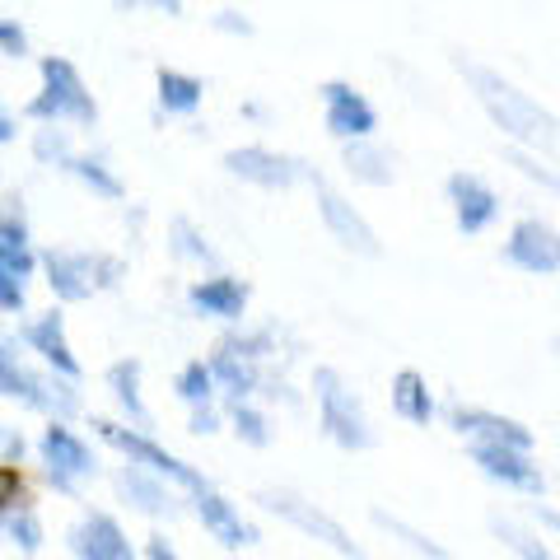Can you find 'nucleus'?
I'll return each instance as SVG.
<instances>
[{"label": "nucleus", "mask_w": 560, "mask_h": 560, "mask_svg": "<svg viewBox=\"0 0 560 560\" xmlns=\"http://www.w3.org/2000/svg\"><path fill=\"white\" fill-rule=\"evenodd\" d=\"M458 75L467 80V90L477 94V103L486 108V117L514 140V150H528V154H551L556 150V113L541 108L533 94H523L514 80H504L500 70H490L471 57H453Z\"/></svg>", "instance_id": "1"}, {"label": "nucleus", "mask_w": 560, "mask_h": 560, "mask_svg": "<svg viewBox=\"0 0 560 560\" xmlns=\"http://www.w3.org/2000/svg\"><path fill=\"white\" fill-rule=\"evenodd\" d=\"M0 397L5 401H20V407L51 416V420H70L84 411V397H80V383H66L57 374H43L20 355V341L0 331Z\"/></svg>", "instance_id": "2"}, {"label": "nucleus", "mask_w": 560, "mask_h": 560, "mask_svg": "<svg viewBox=\"0 0 560 560\" xmlns=\"http://www.w3.org/2000/svg\"><path fill=\"white\" fill-rule=\"evenodd\" d=\"M43 90L24 103V117L38 127H94L98 103L70 57H43Z\"/></svg>", "instance_id": "3"}, {"label": "nucleus", "mask_w": 560, "mask_h": 560, "mask_svg": "<svg viewBox=\"0 0 560 560\" xmlns=\"http://www.w3.org/2000/svg\"><path fill=\"white\" fill-rule=\"evenodd\" d=\"M38 271L47 276L57 304H84L98 290H117L127 267L113 253H80V248H47L38 253Z\"/></svg>", "instance_id": "4"}, {"label": "nucleus", "mask_w": 560, "mask_h": 560, "mask_svg": "<svg viewBox=\"0 0 560 560\" xmlns=\"http://www.w3.org/2000/svg\"><path fill=\"white\" fill-rule=\"evenodd\" d=\"M313 401H318V425L337 448L346 453H364L374 448V430L370 416H364L360 397L350 393V383L331 370V364H318L313 370Z\"/></svg>", "instance_id": "5"}, {"label": "nucleus", "mask_w": 560, "mask_h": 560, "mask_svg": "<svg viewBox=\"0 0 560 560\" xmlns=\"http://www.w3.org/2000/svg\"><path fill=\"white\" fill-rule=\"evenodd\" d=\"M94 430H98V440L108 444V448H117L131 467H145L150 477L178 486V490H187V495H201V490L210 486L201 467H191V463L178 458V453H168L160 440H154V434H140L131 425H117V420H94Z\"/></svg>", "instance_id": "6"}, {"label": "nucleus", "mask_w": 560, "mask_h": 560, "mask_svg": "<svg viewBox=\"0 0 560 560\" xmlns=\"http://www.w3.org/2000/svg\"><path fill=\"white\" fill-rule=\"evenodd\" d=\"M38 458L47 467L51 490H57V495H70V500H80V486L90 477H98V453L84 444L80 434L66 425V420H51V425L43 430Z\"/></svg>", "instance_id": "7"}, {"label": "nucleus", "mask_w": 560, "mask_h": 560, "mask_svg": "<svg viewBox=\"0 0 560 560\" xmlns=\"http://www.w3.org/2000/svg\"><path fill=\"white\" fill-rule=\"evenodd\" d=\"M304 183L313 187V201H318V220H323V230L341 243L346 253H355V257H383V243L374 234V224L360 215L355 206H350L337 187H331L318 168H308L304 173Z\"/></svg>", "instance_id": "8"}, {"label": "nucleus", "mask_w": 560, "mask_h": 560, "mask_svg": "<svg viewBox=\"0 0 560 560\" xmlns=\"http://www.w3.org/2000/svg\"><path fill=\"white\" fill-rule=\"evenodd\" d=\"M257 504H261V510H267V514H276L280 523H290V528H300L304 537L323 541V547H331L337 556H346V560H360V556H364V551L355 547V537H350L337 518L323 514L318 504H308V500H300V495H290V490H261Z\"/></svg>", "instance_id": "9"}, {"label": "nucleus", "mask_w": 560, "mask_h": 560, "mask_svg": "<svg viewBox=\"0 0 560 560\" xmlns=\"http://www.w3.org/2000/svg\"><path fill=\"white\" fill-rule=\"evenodd\" d=\"M220 164H224L230 178H243V183L267 187V191H290L294 183H304V173H308L304 160L280 154L271 145H234V150H224Z\"/></svg>", "instance_id": "10"}, {"label": "nucleus", "mask_w": 560, "mask_h": 560, "mask_svg": "<svg viewBox=\"0 0 560 560\" xmlns=\"http://www.w3.org/2000/svg\"><path fill=\"white\" fill-rule=\"evenodd\" d=\"M318 98H323V127H327V136H337L341 145H350V140H370L378 131L374 103L364 98L350 80L318 84Z\"/></svg>", "instance_id": "11"}, {"label": "nucleus", "mask_w": 560, "mask_h": 560, "mask_svg": "<svg viewBox=\"0 0 560 560\" xmlns=\"http://www.w3.org/2000/svg\"><path fill=\"white\" fill-rule=\"evenodd\" d=\"M444 420L453 434H463L467 444H504V448H523L533 453V430L514 416H500V411H486V407H467V401H448Z\"/></svg>", "instance_id": "12"}, {"label": "nucleus", "mask_w": 560, "mask_h": 560, "mask_svg": "<svg viewBox=\"0 0 560 560\" xmlns=\"http://www.w3.org/2000/svg\"><path fill=\"white\" fill-rule=\"evenodd\" d=\"M467 458L481 467L486 481H495L504 490H518V495H547V471L533 463V453L523 448H504V444H467Z\"/></svg>", "instance_id": "13"}, {"label": "nucleus", "mask_w": 560, "mask_h": 560, "mask_svg": "<svg viewBox=\"0 0 560 560\" xmlns=\"http://www.w3.org/2000/svg\"><path fill=\"white\" fill-rule=\"evenodd\" d=\"M20 346H28L33 355H43L47 374H57L66 383H80L84 378V364L75 360V350H70V337H66V318L61 308H47V313H33V318L20 327Z\"/></svg>", "instance_id": "14"}, {"label": "nucleus", "mask_w": 560, "mask_h": 560, "mask_svg": "<svg viewBox=\"0 0 560 560\" xmlns=\"http://www.w3.org/2000/svg\"><path fill=\"white\" fill-rule=\"evenodd\" d=\"M66 547L75 560H140L127 528L108 510H84L66 533Z\"/></svg>", "instance_id": "15"}, {"label": "nucleus", "mask_w": 560, "mask_h": 560, "mask_svg": "<svg viewBox=\"0 0 560 560\" xmlns=\"http://www.w3.org/2000/svg\"><path fill=\"white\" fill-rule=\"evenodd\" d=\"M248 300H253V285L238 280L230 271H210L206 280H191L187 290V313L191 318H210V323H243L248 313Z\"/></svg>", "instance_id": "16"}, {"label": "nucleus", "mask_w": 560, "mask_h": 560, "mask_svg": "<svg viewBox=\"0 0 560 560\" xmlns=\"http://www.w3.org/2000/svg\"><path fill=\"white\" fill-rule=\"evenodd\" d=\"M444 197L453 206V224H458V234H467V238L486 234L490 224L500 220V191L486 178H477V173H453L444 183Z\"/></svg>", "instance_id": "17"}, {"label": "nucleus", "mask_w": 560, "mask_h": 560, "mask_svg": "<svg viewBox=\"0 0 560 560\" xmlns=\"http://www.w3.org/2000/svg\"><path fill=\"white\" fill-rule=\"evenodd\" d=\"M510 267H518V271H528V276H556L560 271V238H556V230L547 220H537V215H528V220H518L514 230H510V238H504V253H500Z\"/></svg>", "instance_id": "18"}, {"label": "nucleus", "mask_w": 560, "mask_h": 560, "mask_svg": "<svg viewBox=\"0 0 560 560\" xmlns=\"http://www.w3.org/2000/svg\"><path fill=\"white\" fill-rule=\"evenodd\" d=\"M191 504H197V518H201V528L220 541L224 551H243V547H257L261 533H257V523H248L238 514V504H230L220 495L215 486H206L201 495H191Z\"/></svg>", "instance_id": "19"}, {"label": "nucleus", "mask_w": 560, "mask_h": 560, "mask_svg": "<svg viewBox=\"0 0 560 560\" xmlns=\"http://www.w3.org/2000/svg\"><path fill=\"white\" fill-rule=\"evenodd\" d=\"M117 495L127 500L136 514H150V518H173L178 514V495L168 490V481L150 477L145 467H131V463L117 471Z\"/></svg>", "instance_id": "20"}, {"label": "nucleus", "mask_w": 560, "mask_h": 560, "mask_svg": "<svg viewBox=\"0 0 560 560\" xmlns=\"http://www.w3.org/2000/svg\"><path fill=\"white\" fill-rule=\"evenodd\" d=\"M38 271L33 243H5L0 238V313L28 308V276Z\"/></svg>", "instance_id": "21"}, {"label": "nucleus", "mask_w": 560, "mask_h": 560, "mask_svg": "<svg viewBox=\"0 0 560 560\" xmlns=\"http://www.w3.org/2000/svg\"><path fill=\"white\" fill-rule=\"evenodd\" d=\"M206 370H210V378H215V393L230 397V407L234 401H253V393H261V364L243 360L224 346H215V355L206 360Z\"/></svg>", "instance_id": "22"}, {"label": "nucleus", "mask_w": 560, "mask_h": 560, "mask_svg": "<svg viewBox=\"0 0 560 560\" xmlns=\"http://www.w3.org/2000/svg\"><path fill=\"white\" fill-rule=\"evenodd\" d=\"M140 374H145V364H140V360H117L113 370H108V393L117 401V411L127 416V425L140 430V434H150L154 430V416L145 407V397H140Z\"/></svg>", "instance_id": "23"}, {"label": "nucleus", "mask_w": 560, "mask_h": 560, "mask_svg": "<svg viewBox=\"0 0 560 560\" xmlns=\"http://www.w3.org/2000/svg\"><path fill=\"white\" fill-rule=\"evenodd\" d=\"M341 164L355 183L364 187H393L397 183V154L388 145H378V140H350L341 150Z\"/></svg>", "instance_id": "24"}, {"label": "nucleus", "mask_w": 560, "mask_h": 560, "mask_svg": "<svg viewBox=\"0 0 560 560\" xmlns=\"http://www.w3.org/2000/svg\"><path fill=\"white\" fill-rule=\"evenodd\" d=\"M154 94H160V113L164 117H197L206 103V80L187 75V70L160 66L154 70Z\"/></svg>", "instance_id": "25"}, {"label": "nucleus", "mask_w": 560, "mask_h": 560, "mask_svg": "<svg viewBox=\"0 0 560 560\" xmlns=\"http://www.w3.org/2000/svg\"><path fill=\"white\" fill-rule=\"evenodd\" d=\"M393 411L407 420V425H430L434 420V393L420 370H397L393 374Z\"/></svg>", "instance_id": "26"}, {"label": "nucleus", "mask_w": 560, "mask_h": 560, "mask_svg": "<svg viewBox=\"0 0 560 560\" xmlns=\"http://www.w3.org/2000/svg\"><path fill=\"white\" fill-rule=\"evenodd\" d=\"M66 173H70V178H80L98 201H121V197H127V183H121L117 173L108 168V160H103V154H70Z\"/></svg>", "instance_id": "27"}, {"label": "nucleus", "mask_w": 560, "mask_h": 560, "mask_svg": "<svg viewBox=\"0 0 560 560\" xmlns=\"http://www.w3.org/2000/svg\"><path fill=\"white\" fill-rule=\"evenodd\" d=\"M168 253L178 257V261H197V267L220 271V253L210 248V238H206L187 215H173V220H168Z\"/></svg>", "instance_id": "28"}, {"label": "nucleus", "mask_w": 560, "mask_h": 560, "mask_svg": "<svg viewBox=\"0 0 560 560\" xmlns=\"http://www.w3.org/2000/svg\"><path fill=\"white\" fill-rule=\"evenodd\" d=\"M173 393H178L191 411L197 407H215V378H210L206 360H187L178 374H173Z\"/></svg>", "instance_id": "29"}, {"label": "nucleus", "mask_w": 560, "mask_h": 560, "mask_svg": "<svg viewBox=\"0 0 560 560\" xmlns=\"http://www.w3.org/2000/svg\"><path fill=\"white\" fill-rule=\"evenodd\" d=\"M5 541L14 551H20L24 560L28 556H38L43 551V541H47V533H43V518H38V510H14V514H5Z\"/></svg>", "instance_id": "30"}, {"label": "nucleus", "mask_w": 560, "mask_h": 560, "mask_svg": "<svg viewBox=\"0 0 560 560\" xmlns=\"http://www.w3.org/2000/svg\"><path fill=\"white\" fill-rule=\"evenodd\" d=\"M276 337H280L276 327H257V331H224L220 346H224V350H234V355H243V360L261 364V360L280 355V350H276Z\"/></svg>", "instance_id": "31"}, {"label": "nucleus", "mask_w": 560, "mask_h": 560, "mask_svg": "<svg viewBox=\"0 0 560 560\" xmlns=\"http://www.w3.org/2000/svg\"><path fill=\"white\" fill-rule=\"evenodd\" d=\"M230 420H234V434L248 448H267L271 444V420H267V411H257L253 401H234Z\"/></svg>", "instance_id": "32"}, {"label": "nucleus", "mask_w": 560, "mask_h": 560, "mask_svg": "<svg viewBox=\"0 0 560 560\" xmlns=\"http://www.w3.org/2000/svg\"><path fill=\"white\" fill-rule=\"evenodd\" d=\"M490 533H495V537H500L504 547H510L518 560H556L547 541L533 537V533H523L518 523H510V518H495V523H490Z\"/></svg>", "instance_id": "33"}, {"label": "nucleus", "mask_w": 560, "mask_h": 560, "mask_svg": "<svg viewBox=\"0 0 560 560\" xmlns=\"http://www.w3.org/2000/svg\"><path fill=\"white\" fill-rule=\"evenodd\" d=\"M70 154H75V145H70V131H66V127H43V131H33V160H38V164L66 168Z\"/></svg>", "instance_id": "34"}, {"label": "nucleus", "mask_w": 560, "mask_h": 560, "mask_svg": "<svg viewBox=\"0 0 560 560\" xmlns=\"http://www.w3.org/2000/svg\"><path fill=\"white\" fill-rule=\"evenodd\" d=\"M374 523H378V528H388L393 537H401V541H407V547H411L416 556H430V560H453V556L440 547V541H434V537H425V533H416L411 523H401V518L383 514V510H374Z\"/></svg>", "instance_id": "35"}, {"label": "nucleus", "mask_w": 560, "mask_h": 560, "mask_svg": "<svg viewBox=\"0 0 560 560\" xmlns=\"http://www.w3.org/2000/svg\"><path fill=\"white\" fill-rule=\"evenodd\" d=\"M33 495H28V477L20 467L0 463V514H14V510H28Z\"/></svg>", "instance_id": "36"}, {"label": "nucleus", "mask_w": 560, "mask_h": 560, "mask_svg": "<svg viewBox=\"0 0 560 560\" xmlns=\"http://www.w3.org/2000/svg\"><path fill=\"white\" fill-rule=\"evenodd\" d=\"M504 160H510L518 173H523V178H528V183H541V187H547V191H556V173H551V164H541L537 160V154H528V150H504Z\"/></svg>", "instance_id": "37"}, {"label": "nucleus", "mask_w": 560, "mask_h": 560, "mask_svg": "<svg viewBox=\"0 0 560 560\" xmlns=\"http://www.w3.org/2000/svg\"><path fill=\"white\" fill-rule=\"evenodd\" d=\"M0 57L5 61H24L28 57V33L20 20H0Z\"/></svg>", "instance_id": "38"}, {"label": "nucleus", "mask_w": 560, "mask_h": 560, "mask_svg": "<svg viewBox=\"0 0 560 560\" xmlns=\"http://www.w3.org/2000/svg\"><path fill=\"white\" fill-rule=\"evenodd\" d=\"M210 28H215V33H230V38H253V33H257V24L248 20V14H238V10L210 14Z\"/></svg>", "instance_id": "39"}, {"label": "nucleus", "mask_w": 560, "mask_h": 560, "mask_svg": "<svg viewBox=\"0 0 560 560\" xmlns=\"http://www.w3.org/2000/svg\"><path fill=\"white\" fill-rule=\"evenodd\" d=\"M24 453H28V440L14 425H0V463H10V467H20L24 463Z\"/></svg>", "instance_id": "40"}, {"label": "nucleus", "mask_w": 560, "mask_h": 560, "mask_svg": "<svg viewBox=\"0 0 560 560\" xmlns=\"http://www.w3.org/2000/svg\"><path fill=\"white\" fill-rule=\"evenodd\" d=\"M117 10H154V14L178 20V14L187 10V0H117Z\"/></svg>", "instance_id": "41"}, {"label": "nucleus", "mask_w": 560, "mask_h": 560, "mask_svg": "<svg viewBox=\"0 0 560 560\" xmlns=\"http://www.w3.org/2000/svg\"><path fill=\"white\" fill-rule=\"evenodd\" d=\"M187 430L191 434H215L220 430V411L215 407H197V411H191V420H187Z\"/></svg>", "instance_id": "42"}, {"label": "nucleus", "mask_w": 560, "mask_h": 560, "mask_svg": "<svg viewBox=\"0 0 560 560\" xmlns=\"http://www.w3.org/2000/svg\"><path fill=\"white\" fill-rule=\"evenodd\" d=\"M145 560H183V556L164 533H154V537H145Z\"/></svg>", "instance_id": "43"}, {"label": "nucleus", "mask_w": 560, "mask_h": 560, "mask_svg": "<svg viewBox=\"0 0 560 560\" xmlns=\"http://www.w3.org/2000/svg\"><path fill=\"white\" fill-rule=\"evenodd\" d=\"M14 136H20V121H14V113H10V108H0V145H10Z\"/></svg>", "instance_id": "44"}, {"label": "nucleus", "mask_w": 560, "mask_h": 560, "mask_svg": "<svg viewBox=\"0 0 560 560\" xmlns=\"http://www.w3.org/2000/svg\"><path fill=\"white\" fill-rule=\"evenodd\" d=\"M537 518L547 523V533H556V510H541V504H537Z\"/></svg>", "instance_id": "45"}, {"label": "nucleus", "mask_w": 560, "mask_h": 560, "mask_svg": "<svg viewBox=\"0 0 560 560\" xmlns=\"http://www.w3.org/2000/svg\"><path fill=\"white\" fill-rule=\"evenodd\" d=\"M0 541H5V514H0Z\"/></svg>", "instance_id": "46"}]
</instances>
